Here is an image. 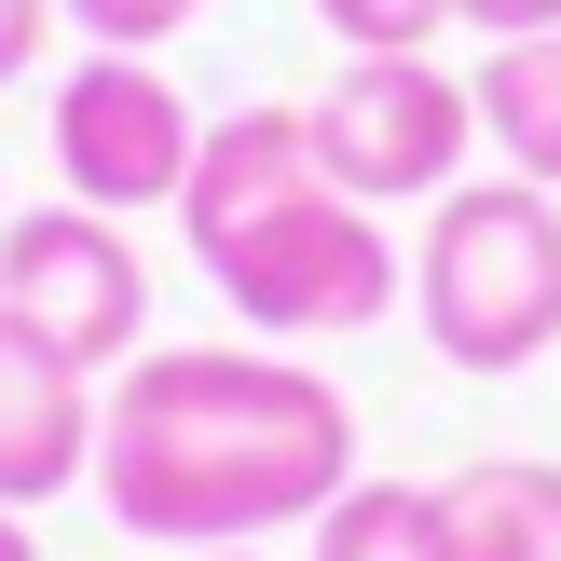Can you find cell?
Masks as SVG:
<instances>
[{
	"label": "cell",
	"instance_id": "10",
	"mask_svg": "<svg viewBox=\"0 0 561 561\" xmlns=\"http://www.w3.org/2000/svg\"><path fill=\"white\" fill-rule=\"evenodd\" d=\"M301 561H453V535H438V480H370V466H356V480L316 507Z\"/></svg>",
	"mask_w": 561,
	"mask_h": 561
},
{
	"label": "cell",
	"instance_id": "15",
	"mask_svg": "<svg viewBox=\"0 0 561 561\" xmlns=\"http://www.w3.org/2000/svg\"><path fill=\"white\" fill-rule=\"evenodd\" d=\"M0 561H42V535H27V507H0Z\"/></svg>",
	"mask_w": 561,
	"mask_h": 561
},
{
	"label": "cell",
	"instance_id": "14",
	"mask_svg": "<svg viewBox=\"0 0 561 561\" xmlns=\"http://www.w3.org/2000/svg\"><path fill=\"white\" fill-rule=\"evenodd\" d=\"M466 27L480 42H520V27H561V0H466Z\"/></svg>",
	"mask_w": 561,
	"mask_h": 561
},
{
	"label": "cell",
	"instance_id": "16",
	"mask_svg": "<svg viewBox=\"0 0 561 561\" xmlns=\"http://www.w3.org/2000/svg\"><path fill=\"white\" fill-rule=\"evenodd\" d=\"M192 561H274V548H192Z\"/></svg>",
	"mask_w": 561,
	"mask_h": 561
},
{
	"label": "cell",
	"instance_id": "9",
	"mask_svg": "<svg viewBox=\"0 0 561 561\" xmlns=\"http://www.w3.org/2000/svg\"><path fill=\"white\" fill-rule=\"evenodd\" d=\"M466 96H480V137L507 179L561 192V27H520V42H493L480 69H466Z\"/></svg>",
	"mask_w": 561,
	"mask_h": 561
},
{
	"label": "cell",
	"instance_id": "1",
	"mask_svg": "<svg viewBox=\"0 0 561 561\" xmlns=\"http://www.w3.org/2000/svg\"><path fill=\"white\" fill-rule=\"evenodd\" d=\"M356 480V398L288 343H164L96 383V507L137 548H274Z\"/></svg>",
	"mask_w": 561,
	"mask_h": 561
},
{
	"label": "cell",
	"instance_id": "4",
	"mask_svg": "<svg viewBox=\"0 0 561 561\" xmlns=\"http://www.w3.org/2000/svg\"><path fill=\"white\" fill-rule=\"evenodd\" d=\"M301 137H316V179L356 206H438L480 151V96L438 55H343L329 96L301 110Z\"/></svg>",
	"mask_w": 561,
	"mask_h": 561
},
{
	"label": "cell",
	"instance_id": "17",
	"mask_svg": "<svg viewBox=\"0 0 561 561\" xmlns=\"http://www.w3.org/2000/svg\"><path fill=\"white\" fill-rule=\"evenodd\" d=\"M0 219H14V206H0Z\"/></svg>",
	"mask_w": 561,
	"mask_h": 561
},
{
	"label": "cell",
	"instance_id": "5",
	"mask_svg": "<svg viewBox=\"0 0 561 561\" xmlns=\"http://www.w3.org/2000/svg\"><path fill=\"white\" fill-rule=\"evenodd\" d=\"M192 151H206V110L179 96V69L82 42V69L55 82V192L110 206V219H151L192 192Z\"/></svg>",
	"mask_w": 561,
	"mask_h": 561
},
{
	"label": "cell",
	"instance_id": "12",
	"mask_svg": "<svg viewBox=\"0 0 561 561\" xmlns=\"http://www.w3.org/2000/svg\"><path fill=\"white\" fill-rule=\"evenodd\" d=\"M55 14H69L82 42H110V55H164L192 14H206V0H55Z\"/></svg>",
	"mask_w": 561,
	"mask_h": 561
},
{
	"label": "cell",
	"instance_id": "8",
	"mask_svg": "<svg viewBox=\"0 0 561 561\" xmlns=\"http://www.w3.org/2000/svg\"><path fill=\"white\" fill-rule=\"evenodd\" d=\"M453 561H561V466L548 453H480L438 480Z\"/></svg>",
	"mask_w": 561,
	"mask_h": 561
},
{
	"label": "cell",
	"instance_id": "13",
	"mask_svg": "<svg viewBox=\"0 0 561 561\" xmlns=\"http://www.w3.org/2000/svg\"><path fill=\"white\" fill-rule=\"evenodd\" d=\"M42 42H55V0H0V82L42 69Z\"/></svg>",
	"mask_w": 561,
	"mask_h": 561
},
{
	"label": "cell",
	"instance_id": "7",
	"mask_svg": "<svg viewBox=\"0 0 561 561\" xmlns=\"http://www.w3.org/2000/svg\"><path fill=\"white\" fill-rule=\"evenodd\" d=\"M96 480V370L0 301V507H55Z\"/></svg>",
	"mask_w": 561,
	"mask_h": 561
},
{
	"label": "cell",
	"instance_id": "2",
	"mask_svg": "<svg viewBox=\"0 0 561 561\" xmlns=\"http://www.w3.org/2000/svg\"><path fill=\"white\" fill-rule=\"evenodd\" d=\"M179 247L247 316V343H356L411 301V247L383 233V206L316 179V137L274 96L206 124L192 192H179Z\"/></svg>",
	"mask_w": 561,
	"mask_h": 561
},
{
	"label": "cell",
	"instance_id": "6",
	"mask_svg": "<svg viewBox=\"0 0 561 561\" xmlns=\"http://www.w3.org/2000/svg\"><path fill=\"white\" fill-rule=\"evenodd\" d=\"M0 301H14L42 343H69L82 370H124V356H151V261H137V233L110 206H14L0 219Z\"/></svg>",
	"mask_w": 561,
	"mask_h": 561
},
{
	"label": "cell",
	"instance_id": "11",
	"mask_svg": "<svg viewBox=\"0 0 561 561\" xmlns=\"http://www.w3.org/2000/svg\"><path fill=\"white\" fill-rule=\"evenodd\" d=\"M316 27L343 55H438V27H466V0H316Z\"/></svg>",
	"mask_w": 561,
	"mask_h": 561
},
{
	"label": "cell",
	"instance_id": "3",
	"mask_svg": "<svg viewBox=\"0 0 561 561\" xmlns=\"http://www.w3.org/2000/svg\"><path fill=\"white\" fill-rule=\"evenodd\" d=\"M411 316L453 370L507 383L561 343V192L535 179H453L411 247Z\"/></svg>",
	"mask_w": 561,
	"mask_h": 561
}]
</instances>
